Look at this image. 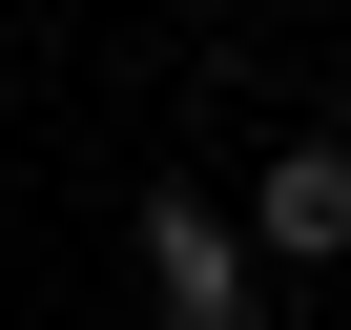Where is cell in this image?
Instances as JSON below:
<instances>
[{
  "mask_svg": "<svg viewBox=\"0 0 351 330\" xmlns=\"http://www.w3.org/2000/svg\"><path fill=\"white\" fill-rule=\"evenodd\" d=\"M145 289H165V330H248V248L207 207H165V186H145Z\"/></svg>",
  "mask_w": 351,
  "mask_h": 330,
  "instance_id": "obj_1",
  "label": "cell"
},
{
  "mask_svg": "<svg viewBox=\"0 0 351 330\" xmlns=\"http://www.w3.org/2000/svg\"><path fill=\"white\" fill-rule=\"evenodd\" d=\"M248 248H269V268H330V248H351V144H289V165H269V186H248Z\"/></svg>",
  "mask_w": 351,
  "mask_h": 330,
  "instance_id": "obj_2",
  "label": "cell"
}]
</instances>
